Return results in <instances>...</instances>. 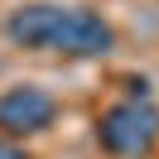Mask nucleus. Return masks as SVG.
<instances>
[{
    "label": "nucleus",
    "instance_id": "obj_2",
    "mask_svg": "<svg viewBox=\"0 0 159 159\" xmlns=\"http://www.w3.org/2000/svg\"><path fill=\"white\" fill-rule=\"evenodd\" d=\"M58 120V101L53 92H43L39 82H15L0 92V135L5 140H29Z\"/></svg>",
    "mask_w": 159,
    "mask_h": 159
},
{
    "label": "nucleus",
    "instance_id": "obj_5",
    "mask_svg": "<svg viewBox=\"0 0 159 159\" xmlns=\"http://www.w3.org/2000/svg\"><path fill=\"white\" fill-rule=\"evenodd\" d=\"M0 159H29V149H24L20 140H5V135H0Z\"/></svg>",
    "mask_w": 159,
    "mask_h": 159
},
{
    "label": "nucleus",
    "instance_id": "obj_3",
    "mask_svg": "<svg viewBox=\"0 0 159 159\" xmlns=\"http://www.w3.org/2000/svg\"><path fill=\"white\" fill-rule=\"evenodd\" d=\"M116 48V29L106 15L87 10V5H68L63 10V29H58V48L63 58H106Z\"/></svg>",
    "mask_w": 159,
    "mask_h": 159
},
{
    "label": "nucleus",
    "instance_id": "obj_4",
    "mask_svg": "<svg viewBox=\"0 0 159 159\" xmlns=\"http://www.w3.org/2000/svg\"><path fill=\"white\" fill-rule=\"evenodd\" d=\"M63 10L68 5H53V0H34V5H20L5 20V39L15 48L29 53H53L58 48V29H63Z\"/></svg>",
    "mask_w": 159,
    "mask_h": 159
},
{
    "label": "nucleus",
    "instance_id": "obj_1",
    "mask_svg": "<svg viewBox=\"0 0 159 159\" xmlns=\"http://www.w3.org/2000/svg\"><path fill=\"white\" fill-rule=\"evenodd\" d=\"M97 145L111 159H145L159 145V106L154 97H120L97 116Z\"/></svg>",
    "mask_w": 159,
    "mask_h": 159
}]
</instances>
